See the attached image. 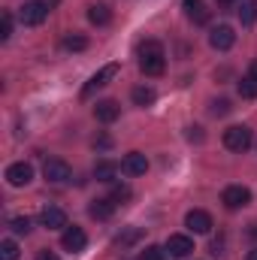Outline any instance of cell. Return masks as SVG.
Segmentation results:
<instances>
[{
  "mask_svg": "<svg viewBox=\"0 0 257 260\" xmlns=\"http://www.w3.org/2000/svg\"><path fill=\"white\" fill-rule=\"evenodd\" d=\"M37 260H61L55 251H49V248H43V251H37Z\"/></svg>",
  "mask_w": 257,
  "mask_h": 260,
  "instance_id": "33",
  "label": "cell"
},
{
  "mask_svg": "<svg viewBox=\"0 0 257 260\" xmlns=\"http://www.w3.org/2000/svg\"><path fill=\"white\" fill-rule=\"evenodd\" d=\"M6 182H9L12 188H24V185H30V182H34V167L24 164V160L9 164V167H6Z\"/></svg>",
  "mask_w": 257,
  "mask_h": 260,
  "instance_id": "7",
  "label": "cell"
},
{
  "mask_svg": "<svg viewBox=\"0 0 257 260\" xmlns=\"http://www.w3.org/2000/svg\"><path fill=\"white\" fill-rule=\"evenodd\" d=\"M185 12H188V18H191L194 24H206L209 21V9L203 3H194L191 9H185Z\"/></svg>",
  "mask_w": 257,
  "mask_h": 260,
  "instance_id": "24",
  "label": "cell"
},
{
  "mask_svg": "<svg viewBox=\"0 0 257 260\" xmlns=\"http://www.w3.org/2000/svg\"><path fill=\"white\" fill-rule=\"evenodd\" d=\"M88 21H91V24H97V27H106V24L112 21L109 6H103V3H91V6H88Z\"/></svg>",
  "mask_w": 257,
  "mask_h": 260,
  "instance_id": "17",
  "label": "cell"
},
{
  "mask_svg": "<svg viewBox=\"0 0 257 260\" xmlns=\"http://www.w3.org/2000/svg\"><path fill=\"white\" fill-rule=\"evenodd\" d=\"M130 100H133L136 106H142V109H145V106H151V103L157 100V91H154L151 85H136V88L130 91Z\"/></svg>",
  "mask_w": 257,
  "mask_h": 260,
  "instance_id": "16",
  "label": "cell"
},
{
  "mask_svg": "<svg viewBox=\"0 0 257 260\" xmlns=\"http://www.w3.org/2000/svg\"><path fill=\"white\" fill-rule=\"evenodd\" d=\"M121 173L130 176V179L145 176V173H148V160H145V154H139V151H127V154L121 157Z\"/></svg>",
  "mask_w": 257,
  "mask_h": 260,
  "instance_id": "9",
  "label": "cell"
},
{
  "mask_svg": "<svg viewBox=\"0 0 257 260\" xmlns=\"http://www.w3.org/2000/svg\"><path fill=\"white\" fill-rule=\"evenodd\" d=\"M40 224H43L46 230H67V227H70V224H67V212L58 209V206H46V209L40 212Z\"/></svg>",
  "mask_w": 257,
  "mask_h": 260,
  "instance_id": "10",
  "label": "cell"
},
{
  "mask_svg": "<svg viewBox=\"0 0 257 260\" xmlns=\"http://www.w3.org/2000/svg\"><path fill=\"white\" fill-rule=\"evenodd\" d=\"M239 21L248 27V24H254V18H257V6H254V0H239Z\"/></svg>",
  "mask_w": 257,
  "mask_h": 260,
  "instance_id": "21",
  "label": "cell"
},
{
  "mask_svg": "<svg viewBox=\"0 0 257 260\" xmlns=\"http://www.w3.org/2000/svg\"><path fill=\"white\" fill-rule=\"evenodd\" d=\"M112 200H115V203H127L130 197H133V191H130L127 185H112Z\"/></svg>",
  "mask_w": 257,
  "mask_h": 260,
  "instance_id": "28",
  "label": "cell"
},
{
  "mask_svg": "<svg viewBox=\"0 0 257 260\" xmlns=\"http://www.w3.org/2000/svg\"><path fill=\"white\" fill-rule=\"evenodd\" d=\"M230 109H233L230 100H224V97H221V100H212V115H227Z\"/></svg>",
  "mask_w": 257,
  "mask_h": 260,
  "instance_id": "30",
  "label": "cell"
},
{
  "mask_svg": "<svg viewBox=\"0 0 257 260\" xmlns=\"http://www.w3.org/2000/svg\"><path fill=\"white\" fill-rule=\"evenodd\" d=\"M94 148H112V136L97 133V136H94Z\"/></svg>",
  "mask_w": 257,
  "mask_h": 260,
  "instance_id": "31",
  "label": "cell"
},
{
  "mask_svg": "<svg viewBox=\"0 0 257 260\" xmlns=\"http://www.w3.org/2000/svg\"><path fill=\"white\" fill-rule=\"evenodd\" d=\"M251 76H257V61H254V64H251Z\"/></svg>",
  "mask_w": 257,
  "mask_h": 260,
  "instance_id": "36",
  "label": "cell"
},
{
  "mask_svg": "<svg viewBox=\"0 0 257 260\" xmlns=\"http://www.w3.org/2000/svg\"><path fill=\"white\" fill-rule=\"evenodd\" d=\"M157 55H164V43L157 40H142L136 46V58H157Z\"/></svg>",
  "mask_w": 257,
  "mask_h": 260,
  "instance_id": "20",
  "label": "cell"
},
{
  "mask_svg": "<svg viewBox=\"0 0 257 260\" xmlns=\"http://www.w3.org/2000/svg\"><path fill=\"white\" fill-rule=\"evenodd\" d=\"M94 118L103 121V124H112V121L121 118V106H118L115 100H97V106H94Z\"/></svg>",
  "mask_w": 257,
  "mask_h": 260,
  "instance_id": "13",
  "label": "cell"
},
{
  "mask_svg": "<svg viewBox=\"0 0 257 260\" xmlns=\"http://www.w3.org/2000/svg\"><path fill=\"white\" fill-rule=\"evenodd\" d=\"M61 46H64L67 52H85V49H88V40H85L82 34H67Z\"/></svg>",
  "mask_w": 257,
  "mask_h": 260,
  "instance_id": "22",
  "label": "cell"
},
{
  "mask_svg": "<svg viewBox=\"0 0 257 260\" xmlns=\"http://www.w3.org/2000/svg\"><path fill=\"white\" fill-rule=\"evenodd\" d=\"M9 37H12V15H9V12H3V15H0V40L6 43Z\"/></svg>",
  "mask_w": 257,
  "mask_h": 260,
  "instance_id": "29",
  "label": "cell"
},
{
  "mask_svg": "<svg viewBox=\"0 0 257 260\" xmlns=\"http://www.w3.org/2000/svg\"><path fill=\"white\" fill-rule=\"evenodd\" d=\"M236 91H239V97L242 100H257V76H242L239 79V85H236Z\"/></svg>",
  "mask_w": 257,
  "mask_h": 260,
  "instance_id": "19",
  "label": "cell"
},
{
  "mask_svg": "<svg viewBox=\"0 0 257 260\" xmlns=\"http://www.w3.org/2000/svg\"><path fill=\"white\" fill-rule=\"evenodd\" d=\"M139 70H142L145 76H151V79L164 76V70H167V55H157V58H139Z\"/></svg>",
  "mask_w": 257,
  "mask_h": 260,
  "instance_id": "15",
  "label": "cell"
},
{
  "mask_svg": "<svg viewBox=\"0 0 257 260\" xmlns=\"http://www.w3.org/2000/svg\"><path fill=\"white\" fill-rule=\"evenodd\" d=\"M118 70H121L118 64H103L100 70H97V73H94V76H91V79H88V82H85V88H82V97H91V94H94L97 88L109 85V82H112V79L118 76Z\"/></svg>",
  "mask_w": 257,
  "mask_h": 260,
  "instance_id": "4",
  "label": "cell"
},
{
  "mask_svg": "<svg viewBox=\"0 0 257 260\" xmlns=\"http://www.w3.org/2000/svg\"><path fill=\"white\" fill-rule=\"evenodd\" d=\"M188 139L191 142H203V127H188Z\"/></svg>",
  "mask_w": 257,
  "mask_h": 260,
  "instance_id": "32",
  "label": "cell"
},
{
  "mask_svg": "<svg viewBox=\"0 0 257 260\" xmlns=\"http://www.w3.org/2000/svg\"><path fill=\"white\" fill-rule=\"evenodd\" d=\"M185 227H188L191 233H209V230H212V215L203 212V209H191V212L185 215Z\"/></svg>",
  "mask_w": 257,
  "mask_h": 260,
  "instance_id": "12",
  "label": "cell"
},
{
  "mask_svg": "<svg viewBox=\"0 0 257 260\" xmlns=\"http://www.w3.org/2000/svg\"><path fill=\"white\" fill-rule=\"evenodd\" d=\"M194 3H200V0H185V9H191Z\"/></svg>",
  "mask_w": 257,
  "mask_h": 260,
  "instance_id": "35",
  "label": "cell"
},
{
  "mask_svg": "<svg viewBox=\"0 0 257 260\" xmlns=\"http://www.w3.org/2000/svg\"><path fill=\"white\" fill-rule=\"evenodd\" d=\"M61 245H64V251H70V254H79V251H85L88 236H85L82 227H67L64 233H61Z\"/></svg>",
  "mask_w": 257,
  "mask_h": 260,
  "instance_id": "8",
  "label": "cell"
},
{
  "mask_svg": "<svg viewBox=\"0 0 257 260\" xmlns=\"http://www.w3.org/2000/svg\"><path fill=\"white\" fill-rule=\"evenodd\" d=\"M245 260H257V248H251V251H248V257Z\"/></svg>",
  "mask_w": 257,
  "mask_h": 260,
  "instance_id": "34",
  "label": "cell"
},
{
  "mask_svg": "<svg viewBox=\"0 0 257 260\" xmlns=\"http://www.w3.org/2000/svg\"><path fill=\"white\" fill-rule=\"evenodd\" d=\"M115 200L112 197H100V200H94L91 206H88V215L94 218V221H109L112 215H115Z\"/></svg>",
  "mask_w": 257,
  "mask_h": 260,
  "instance_id": "14",
  "label": "cell"
},
{
  "mask_svg": "<svg viewBox=\"0 0 257 260\" xmlns=\"http://www.w3.org/2000/svg\"><path fill=\"white\" fill-rule=\"evenodd\" d=\"M9 227H12V233H15V236H27V233L34 230V221L24 215V218H12V221H9Z\"/></svg>",
  "mask_w": 257,
  "mask_h": 260,
  "instance_id": "23",
  "label": "cell"
},
{
  "mask_svg": "<svg viewBox=\"0 0 257 260\" xmlns=\"http://www.w3.org/2000/svg\"><path fill=\"white\" fill-rule=\"evenodd\" d=\"M139 236H142V230L133 227V230H127V233H118V236H115V245H118V248H127V245H133Z\"/></svg>",
  "mask_w": 257,
  "mask_h": 260,
  "instance_id": "25",
  "label": "cell"
},
{
  "mask_svg": "<svg viewBox=\"0 0 257 260\" xmlns=\"http://www.w3.org/2000/svg\"><path fill=\"white\" fill-rule=\"evenodd\" d=\"M251 142H254V136H251V127H245V124H233V127L224 130V145L230 151H236V154L248 151Z\"/></svg>",
  "mask_w": 257,
  "mask_h": 260,
  "instance_id": "1",
  "label": "cell"
},
{
  "mask_svg": "<svg viewBox=\"0 0 257 260\" xmlns=\"http://www.w3.org/2000/svg\"><path fill=\"white\" fill-rule=\"evenodd\" d=\"M139 260H167V248H160V245H148V248L139 254Z\"/></svg>",
  "mask_w": 257,
  "mask_h": 260,
  "instance_id": "27",
  "label": "cell"
},
{
  "mask_svg": "<svg viewBox=\"0 0 257 260\" xmlns=\"http://www.w3.org/2000/svg\"><path fill=\"white\" fill-rule=\"evenodd\" d=\"M43 176L52 185H67V182H73V167L67 160H61V157H49L43 164Z\"/></svg>",
  "mask_w": 257,
  "mask_h": 260,
  "instance_id": "2",
  "label": "cell"
},
{
  "mask_svg": "<svg viewBox=\"0 0 257 260\" xmlns=\"http://www.w3.org/2000/svg\"><path fill=\"white\" fill-rule=\"evenodd\" d=\"M221 203H224L230 212L245 209V206L251 203V191H248L245 185H227V188H224V194H221Z\"/></svg>",
  "mask_w": 257,
  "mask_h": 260,
  "instance_id": "5",
  "label": "cell"
},
{
  "mask_svg": "<svg viewBox=\"0 0 257 260\" xmlns=\"http://www.w3.org/2000/svg\"><path fill=\"white\" fill-rule=\"evenodd\" d=\"M218 3H233V0H218Z\"/></svg>",
  "mask_w": 257,
  "mask_h": 260,
  "instance_id": "37",
  "label": "cell"
},
{
  "mask_svg": "<svg viewBox=\"0 0 257 260\" xmlns=\"http://www.w3.org/2000/svg\"><path fill=\"white\" fill-rule=\"evenodd\" d=\"M164 248H167L170 257H188V254L194 251V239L191 236H182V233H173V236L167 239Z\"/></svg>",
  "mask_w": 257,
  "mask_h": 260,
  "instance_id": "11",
  "label": "cell"
},
{
  "mask_svg": "<svg viewBox=\"0 0 257 260\" xmlns=\"http://www.w3.org/2000/svg\"><path fill=\"white\" fill-rule=\"evenodd\" d=\"M233 43H236V30H233L230 24H218V27H212V34H209V46H212L215 52H227V49H233Z\"/></svg>",
  "mask_w": 257,
  "mask_h": 260,
  "instance_id": "6",
  "label": "cell"
},
{
  "mask_svg": "<svg viewBox=\"0 0 257 260\" xmlns=\"http://www.w3.org/2000/svg\"><path fill=\"white\" fill-rule=\"evenodd\" d=\"M118 170H121L118 164H112V160H100V164L94 167V179H97V182H106V185H109V182H115Z\"/></svg>",
  "mask_w": 257,
  "mask_h": 260,
  "instance_id": "18",
  "label": "cell"
},
{
  "mask_svg": "<svg viewBox=\"0 0 257 260\" xmlns=\"http://www.w3.org/2000/svg\"><path fill=\"white\" fill-rule=\"evenodd\" d=\"M18 18H21V24H27V27L43 24V21L49 18V3H43V0H27V3H21Z\"/></svg>",
  "mask_w": 257,
  "mask_h": 260,
  "instance_id": "3",
  "label": "cell"
},
{
  "mask_svg": "<svg viewBox=\"0 0 257 260\" xmlns=\"http://www.w3.org/2000/svg\"><path fill=\"white\" fill-rule=\"evenodd\" d=\"M0 260H18V245L12 239H3L0 242Z\"/></svg>",
  "mask_w": 257,
  "mask_h": 260,
  "instance_id": "26",
  "label": "cell"
}]
</instances>
